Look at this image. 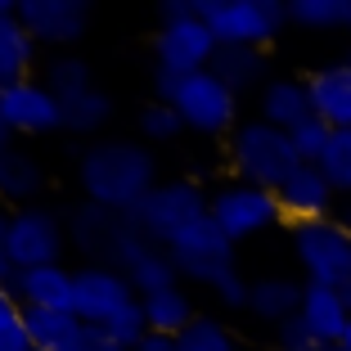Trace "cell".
Returning a JSON list of instances; mask_svg holds the SVG:
<instances>
[{"mask_svg": "<svg viewBox=\"0 0 351 351\" xmlns=\"http://www.w3.org/2000/svg\"><path fill=\"white\" fill-rule=\"evenodd\" d=\"M45 86H50V95L54 99H77V95H86L95 86V77H90V63L82 59V54H73V50H63V54H50L45 59V77H41Z\"/></svg>", "mask_w": 351, "mask_h": 351, "instance_id": "26", "label": "cell"}, {"mask_svg": "<svg viewBox=\"0 0 351 351\" xmlns=\"http://www.w3.org/2000/svg\"><path fill=\"white\" fill-rule=\"evenodd\" d=\"M248 293H252V279H243V270H230L226 279L212 284V298L226 311H248Z\"/></svg>", "mask_w": 351, "mask_h": 351, "instance_id": "37", "label": "cell"}, {"mask_svg": "<svg viewBox=\"0 0 351 351\" xmlns=\"http://www.w3.org/2000/svg\"><path fill=\"white\" fill-rule=\"evenodd\" d=\"M207 217L217 221V230L239 248V243H248V239L270 234V230L284 221V212H279L275 189H257V185H243V180H230V185L212 189Z\"/></svg>", "mask_w": 351, "mask_h": 351, "instance_id": "6", "label": "cell"}, {"mask_svg": "<svg viewBox=\"0 0 351 351\" xmlns=\"http://www.w3.org/2000/svg\"><path fill=\"white\" fill-rule=\"evenodd\" d=\"M10 140H14V135H10V126L0 122V154H5V149H10Z\"/></svg>", "mask_w": 351, "mask_h": 351, "instance_id": "45", "label": "cell"}, {"mask_svg": "<svg viewBox=\"0 0 351 351\" xmlns=\"http://www.w3.org/2000/svg\"><path fill=\"white\" fill-rule=\"evenodd\" d=\"M289 23L306 32H347L351 0H289Z\"/></svg>", "mask_w": 351, "mask_h": 351, "instance_id": "28", "label": "cell"}, {"mask_svg": "<svg viewBox=\"0 0 351 351\" xmlns=\"http://www.w3.org/2000/svg\"><path fill=\"white\" fill-rule=\"evenodd\" d=\"M63 248H68L63 212H54V207H45V203L10 212V257H14V266H19V270L59 266Z\"/></svg>", "mask_w": 351, "mask_h": 351, "instance_id": "9", "label": "cell"}, {"mask_svg": "<svg viewBox=\"0 0 351 351\" xmlns=\"http://www.w3.org/2000/svg\"><path fill=\"white\" fill-rule=\"evenodd\" d=\"M0 122L10 126V135L23 140H41V135L63 131V104L50 95V86L27 77L19 86H5L0 90Z\"/></svg>", "mask_w": 351, "mask_h": 351, "instance_id": "13", "label": "cell"}, {"mask_svg": "<svg viewBox=\"0 0 351 351\" xmlns=\"http://www.w3.org/2000/svg\"><path fill=\"white\" fill-rule=\"evenodd\" d=\"M99 329H104V338L113 342L117 351H135L140 342L149 338V320H145V306H140V298H135L131 306H122L113 320L99 324Z\"/></svg>", "mask_w": 351, "mask_h": 351, "instance_id": "33", "label": "cell"}, {"mask_svg": "<svg viewBox=\"0 0 351 351\" xmlns=\"http://www.w3.org/2000/svg\"><path fill=\"white\" fill-rule=\"evenodd\" d=\"M338 351H351V324H347V333H342V342H338Z\"/></svg>", "mask_w": 351, "mask_h": 351, "instance_id": "47", "label": "cell"}, {"mask_svg": "<svg viewBox=\"0 0 351 351\" xmlns=\"http://www.w3.org/2000/svg\"><path fill=\"white\" fill-rule=\"evenodd\" d=\"M306 90H311L315 117L329 131H351V63H342V59L320 63L306 77Z\"/></svg>", "mask_w": 351, "mask_h": 351, "instance_id": "16", "label": "cell"}, {"mask_svg": "<svg viewBox=\"0 0 351 351\" xmlns=\"http://www.w3.org/2000/svg\"><path fill=\"white\" fill-rule=\"evenodd\" d=\"M194 14H198V0H167V5H162V23L194 19Z\"/></svg>", "mask_w": 351, "mask_h": 351, "instance_id": "41", "label": "cell"}, {"mask_svg": "<svg viewBox=\"0 0 351 351\" xmlns=\"http://www.w3.org/2000/svg\"><path fill=\"white\" fill-rule=\"evenodd\" d=\"M338 293H342V302H347V311H351V279H347V284H342Z\"/></svg>", "mask_w": 351, "mask_h": 351, "instance_id": "46", "label": "cell"}, {"mask_svg": "<svg viewBox=\"0 0 351 351\" xmlns=\"http://www.w3.org/2000/svg\"><path fill=\"white\" fill-rule=\"evenodd\" d=\"M338 221H342V226L351 230V198H342V212H338Z\"/></svg>", "mask_w": 351, "mask_h": 351, "instance_id": "44", "label": "cell"}, {"mask_svg": "<svg viewBox=\"0 0 351 351\" xmlns=\"http://www.w3.org/2000/svg\"><path fill=\"white\" fill-rule=\"evenodd\" d=\"M23 320H27V338L36 351H63L82 329L73 311H23Z\"/></svg>", "mask_w": 351, "mask_h": 351, "instance_id": "27", "label": "cell"}, {"mask_svg": "<svg viewBox=\"0 0 351 351\" xmlns=\"http://www.w3.org/2000/svg\"><path fill=\"white\" fill-rule=\"evenodd\" d=\"M298 315L311 329V338H315L320 351H338L342 333H347V324H351V311H347V302H342V293L338 289H320V284H306Z\"/></svg>", "mask_w": 351, "mask_h": 351, "instance_id": "20", "label": "cell"}, {"mask_svg": "<svg viewBox=\"0 0 351 351\" xmlns=\"http://www.w3.org/2000/svg\"><path fill=\"white\" fill-rule=\"evenodd\" d=\"M10 14H19V0H0V19H10Z\"/></svg>", "mask_w": 351, "mask_h": 351, "instance_id": "43", "label": "cell"}, {"mask_svg": "<svg viewBox=\"0 0 351 351\" xmlns=\"http://www.w3.org/2000/svg\"><path fill=\"white\" fill-rule=\"evenodd\" d=\"M63 351H117V347L104 338V329H95V324H82V329H77V338L68 342Z\"/></svg>", "mask_w": 351, "mask_h": 351, "instance_id": "40", "label": "cell"}, {"mask_svg": "<svg viewBox=\"0 0 351 351\" xmlns=\"http://www.w3.org/2000/svg\"><path fill=\"white\" fill-rule=\"evenodd\" d=\"M167 252H171L180 279H189V284H198V289H212L217 279H226L230 270H239L234 266V243L217 230L212 217L194 221L185 234H176L171 243H167Z\"/></svg>", "mask_w": 351, "mask_h": 351, "instance_id": "8", "label": "cell"}, {"mask_svg": "<svg viewBox=\"0 0 351 351\" xmlns=\"http://www.w3.org/2000/svg\"><path fill=\"white\" fill-rule=\"evenodd\" d=\"M198 14L221 45H252V50H266L289 27V5L279 0H198Z\"/></svg>", "mask_w": 351, "mask_h": 351, "instance_id": "5", "label": "cell"}, {"mask_svg": "<svg viewBox=\"0 0 351 351\" xmlns=\"http://www.w3.org/2000/svg\"><path fill=\"white\" fill-rule=\"evenodd\" d=\"M113 113H117L113 95L99 90V86H90V90L77 95V99H63V131L82 135V140H104Z\"/></svg>", "mask_w": 351, "mask_h": 351, "instance_id": "23", "label": "cell"}, {"mask_svg": "<svg viewBox=\"0 0 351 351\" xmlns=\"http://www.w3.org/2000/svg\"><path fill=\"white\" fill-rule=\"evenodd\" d=\"M226 162L234 171V180L257 185V189H279L302 167L293 135L261 122V117H248V122L234 126V135L226 140Z\"/></svg>", "mask_w": 351, "mask_h": 351, "instance_id": "2", "label": "cell"}, {"mask_svg": "<svg viewBox=\"0 0 351 351\" xmlns=\"http://www.w3.org/2000/svg\"><path fill=\"white\" fill-rule=\"evenodd\" d=\"M207 73L221 77V82L243 99V95H252V90L261 95V86L270 82V59H266V50H252V45H221Z\"/></svg>", "mask_w": 351, "mask_h": 351, "instance_id": "21", "label": "cell"}, {"mask_svg": "<svg viewBox=\"0 0 351 351\" xmlns=\"http://www.w3.org/2000/svg\"><path fill=\"white\" fill-rule=\"evenodd\" d=\"M36 50H41V45L27 36V27L19 23V14L0 19V90L27 82L32 63H36Z\"/></svg>", "mask_w": 351, "mask_h": 351, "instance_id": "25", "label": "cell"}, {"mask_svg": "<svg viewBox=\"0 0 351 351\" xmlns=\"http://www.w3.org/2000/svg\"><path fill=\"white\" fill-rule=\"evenodd\" d=\"M19 23L36 45L63 54L90 32V0H19Z\"/></svg>", "mask_w": 351, "mask_h": 351, "instance_id": "12", "label": "cell"}, {"mask_svg": "<svg viewBox=\"0 0 351 351\" xmlns=\"http://www.w3.org/2000/svg\"><path fill=\"white\" fill-rule=\"evenodd\" d=\"M140 306H145L149 333H167V338H180V333L198 320L194 298H189L180 284H176V289H158V293H149V298H140Z\"/></svg>", "mask_w": 351, "mask_h": 351, "instance_id": "24", "label": "cell"}, {"mask_svg": "<svg viewBox=\"0 0 351 351\" xmlns=\"http://www.w3.org/2000/svg\"><path fill=\"white\" fill-rule=\"evenodd\" d=\"M135 351H176V338H167V333H149Z\"/></svg>", "mask_w": 351, "mask_h": 351, "instance_id": "42", "label": "cell"}, {"mask_svg": "<svg viewBox=\"0 0 351 351\" xmlns=\"http://www.w3.org/2000/svg\"><path fill=\"white\" fill-rule=\"evenodd\" d=\"M73 275L59 261V266H32L19 270L10 284V293L19 298L23 311H73Z\"/></svg>", "mask_w": 351, "mask_h": 351, "instance_id": "17", "label": "cell"}, {"mask_svg": "<svg viewBox=\"0 0 351 351\" xmlns=\"http://www.w3.org/2000/svg\"><path fill=\"white\" fill-rule=\"evenodd\" d=\"M207 207H212V189H203L194 176H180V180H162L126 221L145 230L158 248H167L176 234H185L194 221L207 217Z\"/></svg>", "mask_w": 351, "mask_h": 351, "instance_id": "4", "label": "cell"}, {"mask_svg": "<svg viewBox=\"0 0 351 351\" xmlns=\"http://www.w3.org/2000/svg\"><path fill=\"white\" fill-rule=\"evenodd\" d=\"M45 194V167L36 154H27L23 145H10L0 154V203L19 212V207H36Z\"/></svg>", "mask_w": 351, "mask_h": 351, "instance_id": "19", "label": "cell"}, {"mask_svg": "<svg viewBox=\"0 0 351 351\" xmlns=\"http://www.w3.org/2000/svg\"><path fill=\"white\" fill-rule=\"evenodd\" d=\"M0 351H32L23 306H19V298H14L10 289H0Z\"/></svg>", "mask_w": 351, "mask_h": 351, "instance_id": "34", "label": "cell"}, {"mask_svg": "<svg viewBox=\"0 0 351 351\" xmlns=\"http://www.w3.org/2000/svg\"><path fill=\"white\" fill-rule=\"evenodd\" d=\"M289 248L306 284L320 289H342L351 279V230L338 217L329 221H306L289 230Z\"/></svg>", "mask_w": 351, "mask_h": 351, "instance_id": "3", "label": "cell"}, {"mask_svg": "<svg viewBox=\"0 0 351 351\" xmlns=\"http://www.w3.org/2000/svg\"><path fill=\"white\" fill-rule=\"evenodd\" d=\"M315 167H320V176L333 185V194L351 198V131H333L329 149H324V158Z\"/></svg>", "mask_w": 351, "mask_h": 351, "instance_id": "31", "label": "cell"}, {"mask_svg": "<svg viewBox=\"0 0 351 351\" xmlns=\"http://www.w3.org/2000/svg\"><path fill=\"white\" fill-rule=\"evenodd\" d=\"M154 248H158L154 239H149L140 226H131V221H126L122 234H117V243H113V252H108V266H117V270L126 275V270H131L135 261L145 257V252H154Z\"/></svg>", "mask_w": 351, "mask_h": 351, "instance_id": "35", "label": "cell"}, {"mask_svg": "<svg viewBox=\"0 0 351 351\" xmlns=\"http://www.w3.org/2000/svg\"><path fill=\"white\" fill-rule=\"evenodd\" d=\"M302 293H306V279H293V275H261L252 279V293H248V311L266 324H284L302 311Z\"/></svg>", "mask_w": 351, "mask_h": 351, "instance_id": "22", "label": "cell"}, {"mask_svg": "<svg viewBox=\"0 0 351 351\" xmlns=\"http://www.w3.org/2000/svg\"><path fill=\"white\" fill-rule=\"evenodd\" d=\"M135 302V289L131 279L122 275L117 266H108V261H95V266H77L73 275V315L82 324H108L122 306H131Z\"/></svg>", "mask_w": 351, "mask_h": 351, "instance_id": "11", "label": "cell"}, {"mask_svg": "<svg viewBox=\"0 0 351 351\" xmlns=\"http://www.w3.org/2000/svg\"><path fill=\"white\" fill-rule=\"evenodd\" d=\"M217 50H221V41L212 36L203 14L176 19V23H158V32H154V68L176 73V77L207 73L212 59H217Z\"/></svg>", "mask_w": 351, "mask_h": 351, "instance_id": "10", "label": "cell"}, {"mask_svg": "<svg viewBox=\"0 0 351 351\" xmlns=\"http://www.w3.org/2000/svg\"><path fill=\"white\" fill-rule=\"evenodd\" d=\"M135 135H140L149 149H154V145H171V140H180V135H185V122H180V113H176L171 104L149 99L145 108L135 113Z\"/></svg>", "mask_w": 351, "mask_h": 351, "instance_id": "30", "label": "cell"}, {"mask_svg": "<svg viewBox=\"0 0 351 351\" xmlns=\"http://www.w3.org/2000/svg\"><path fill=\"white\" fill-rule=\"evenodd\" d=\"M342 63H351V50H347V54H342Z\"/></svg>", "mask_w": 351, "mask_h": 351, "instance_id": "48", "label": "cell"}, {"mask_svg": "<svg viewBox=\"0 0 351 351\" xmlns=\"http://www.w3.org/2000/svg\"><path fill=\"white\" fill-rule=\"evenodd\" d=\"M329 126L320 122V117H311V122H302L298 131H293V149H298V162H306V167H315L324 158V149H329Z\"/></svg>", "mask_w": 351, "mask_h": 351, "instance_id": "36", "label": "cell"}, {"mask_svg": "<svg viewBox=\"0 0 351 351\" xmlns=\"http://www.w3.org/2000/svg\"><path fill=\"white\" fill-rule=\"evenodd\" d=\"M176 351H239V342L217 315H198V320L176 338Z\"/></svg>", "mask_w": 351, "mask_h": 351, "instance_id": "32", "label": "cell"}, {"mask_svg": "<svg viewBox=\"0 0 351 351\" xmlns=\"http://www.w3.org/2000/svg\"><path fill=\"white\" fill-rule=\"evenodd\" d=\"M167 104L180 113L185 131H194V135H226L230 140L239 126V95L212 73L180 77Z\"/></svg>", "mask_w": 351, "mask_h": 351, "instance_id": "7", "label": "cell"}, {"mask_svg": "<svg viewBox=\"0 0 351 351\" xmlns=\"http://www.w3.org/2000/svg\"><path fill=\"white\" fill-rule=\"evenodd\" d=\"M275 198H279V212H284L289 226L329 221L333 217V203H338V194H333V185L320 176V167H306V162H302L298 171L275 189Z\"/></svg>", "mask_w": 351, "mask_h": 351, "instance_id": "15", "label": "cell"}, {"mask_svg": "<svg viewBox=\"0 0 351 351\" xmlns=\"http://www.w3.org/2000/svg\"><path fill=\"white\" fill-rule=\"evenodd\" d=\"M63 226H68V248H77L86 257V266H95V261H108L126 217H117V212H108V207H99V203L77 198V203L63 212Z\"/></svg>", "mask_w": 351, "mask_h": 351, "instance_id": "14", "label": "cell"}, {"mask_svg": "<svg viewBox=\"0 0 351 351\" xmlns=\"http://www.w3.org/2000/svg\"><path fill=\"white\" fill-rule=\"evenodd\" d=\"M77 185L86 203H99L117 217H131L162 180H158V154L145 140L104 135L82 149L77 158Z\"/></svg>", "mask_w": 351, "mask_h": 351, "instance_id": "1", "label": "cell"}, {"mask_svg": "<svg viewBox=\"0 0 351 351\" xmlns=\"http://www.w3.org/2000/svg\"><path fill=\"white\" fill-rule=\"evenodd\" d=\"M14 275H19V266L10 257V207H0V289H10Z\"/></svg>", "mask_w": 351, "mask_h": 351, "instance_id": "39", "label": "cell"}, {"mask_svg": "<svg viewBox=\"0 0 351 351\" xmlns=\"http://www.w3.org/2000/svg\"><path fill=\"white\" fill-rule=\"evenodd\" d=\"M32 351H36V347H32Z\"/></svg>", "mask_w": 351, "mask_h": 351, "instance_id": "49", "label": "cell"}, {"mask_svg": "<svg viewBox=\"0 0 351 351\" xmlns=\"http://www.w3.org/2000/svg\"><path fill=\"white\" fill-rule=\"evenodd\" d=\"M275 351H279V347H275Z\"/></svg>", "mask_w": 351, "mask_h": 351, "instance_id": "50", "label": "cell"}, {"mask_svg": "<svg viewBox=\"0 0 351 351\" xmlns=\"http://www.w3.org/2000/svg\"><path fill=\"white\" fill-rule=\"evenodd\" d=\"M275 347L279 351H320V347H315V338H311V329L302 324V315H293V320H284L275 329Z\"/></svg>", "mask_w": 351, "mask_h": 351, "instance_id": "38", "label": "cell"}, {"mask_svg": "<svg viewBox=\"0 0 351 351\" xmlns=\"http://www.w3.org/2000/svg\"><path fill=\"white\" fill-rule=\"evenodd\" d=\"M257 117L270 122V126H279V131H289V135L298 131L302 122H311L315 108H311L306 77H270L257 95Z\"/></svg>", "mask_w": 351, "mask_h": 351, "instance_id": "18", "label": "cell"}, {"mask_svg": "<svg viewBox=\"0 0 351 351\" xmlns=\"http://www.w3.org/2000/svg\"><path fill=\"white\" fill-rule=\"evenodd\" d=\"M126 279H131L135 298H149V293H158V289H176V284H180V270H176V261H171L167 248H154L126 270Z\"/></svg>", "mask_w": 351, "mask_h": 351, "instance_id": "29", "label": "cell"}]
</instances>
